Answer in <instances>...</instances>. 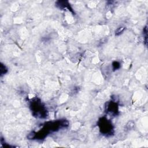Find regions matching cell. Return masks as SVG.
<instances>
[{
    "label": "cell",
    "mask_w": 148,
    "mask_h": 148,
    "mask_svg": "<svg viewBox=\"0 0 148 148\" xmlns=\"http://www.w3.org/2000/svg\"><path fill=\"white\" fill-rule=\"evenodd\" d=\"M31 106L34 116L39 118H45L47 116V110L40 101L38 99L33 101L31 102Z\"/></svg>",
    "instance_id": "6da1fadb"
},
{
    "label": "cell",
    "mask_w": 148,
    "mask_h": 148,
    "mask_svg": "<svg viewBox=\"0 0 148 148\" xmlns=\"http://www.w3.org/2000/svg\"><path fill=\"white\" fill-rule=\"evenodd\" d=\"M99 127L101 133L104 135H110L112 133L113 127L111 122L106 118H102L99 121Z\"/></svg>",
    "instance_id": "7a4b0ae2"
},
{
    "label": "cell",
    "mask_w": 148,
    "mask_h": 148,
    "mask_svg": "<svg viewBox=\"0 0 148 148\" xmlns=\"http://www.w3.org/2000/svg\"><path fill=\"white\" fill-rule=\"evenodd\" d=\"M106 110L112 114H116L118 112V105L116 102L112 101L109 102L106 106Z\"/></svg>",
    "instance_id": "3957f363"
},
{
    "label": "cell",
    "mask_w": 148,
    "mask_h": 148,
    "mask_svg": "<svg viewBox=\"0 0 148 148\" xmlns=\"http://www.w3.org/2000/svg\"><path fill=\"white\" fill-rule=\"evenodd\" d=\"M56 6L59 8L60 9H67L71 12H72V8L70 7V5L68 1H57L56 3Z\"/></svg>",
    "instance_id": "277c9868"
},
{
    "label": "cell",
    "mask_w": 148,
    "mask_h": 148,
    "mask_svg": "<svg viewBox=\"0 0 148 148\" xmlns=\"http://www.w3.org/2000/svg\"><path fill=\"white\" fill-rule=\"evenodd\" d=\"M125 27H119V28H117V29L115 31V35H120L121 33H123L124 32V31L125 30Z\"/></svg>",
    "instance_id": "5b68a950"
},
{
    "label": "cell",
    "mask_w": 148,
    "mask_h": 148,
    "mask_svg": "<svg viewBox=\"0 0 148 148\" xmlns=\"http://www.w3.org/2000/svg\"><path fill=\"white\" fill-rule=\"evenodd\" d=\"M0 69H1L0 72H1V75L5 74L8 71V69L6 67V66L5 65H3V64H2V63L1 64V68Z\"/></svg>",
    "instance_id": "8992f818"
},
{
    "label": "cell",
    "mask_w": 148,
    "mask_h": 148,
    "mask_svg": "<svg viewBox=\"0 0 148 148\" xmlns=\"http://www.w3.org/2000/svg\"><path fill=\"white\" fill-rule=\"evenodd\" d=\"M112 65H113V68L114 70H116V69H117L120 68V63L117 62V61L113 62Z\"/></svg>",
    "instance_id": "52a82bcc"
}]
</instances>
